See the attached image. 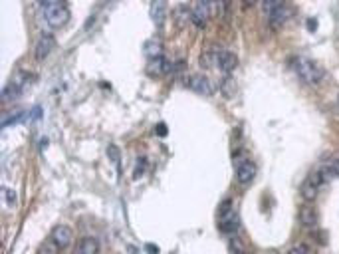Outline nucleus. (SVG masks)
I'll use <instances>...</instances> for the list:
<instances>
[{
    "instance_id": "3",
    "label": "nucleus",
    "mask_w": 339,
    "mask_h": 254,
    "mask_svg": "<svg viewBox=\"0 0 339 254\" xmlns=\"http://www.w3.org/2000/svg\"><path fill=\"white\" fill-rule=\"evenodd\" d=\"M221 230L226 235H234L240 230V217L232 207L230 199L221 205Z\"/></svg>"
},
{
    "instance_id": "16",
    "label": "nucleus",
    "mask_w": 339,
    "mask_h": 254,
    "mask_svg": "<svg viewBox=\"0 0 339 254\" xmlns=\"http://www.w3.org/2000/svg\"><path fill=\"white\" fill-rule=\"evenodd\" d=\"M300 223L306 228H315L317 226V212L311 207H302L300 209Z\"/></svg>"
},
{
    "instance_id": "11",
    "label": "nucleus",
    "mask_w": 339,
    "mask_h": 254,
    "mask_svg": "<svg viewBox=\"0 0 339 254\" xmlns=\"http://www.w3.org/2000/svg\"><path fill=\"white\" fill-rule=\"evenodd\" d=\"M173 70V64L169 60H165V58H155V60H151L149 62V66H147V72L151 75H165V74H169Z\"/></svg>"
},
{
    "instance_id": "29",
    "label": "nucleus",
    "mask_w": 339,
    "mask_h": 254,
    "mask_svg": "<svg viewBox=\"0 0 339 254\" xmlns=\"http://www.w3.org/2000/svg\"><path fill=\"white\" fill-rule=\"evenodd\" d=\"M214 0H198V4H205V6H210Z\"/></svg>"
},
{
    "instance_id": "24",
    "label": "nucleus",
    "mask_w": 339,
    "mask_h": 254,
    "mask_svg": "<svg viewBox=\"0 0 339 254\" xmlns=\"http://www.w3.org/2000/svg\"><path fill=\"white\" fill-rule=\"evenodd\" d=\"M145 167H147L145 159H139V165H137V169H135L133 177H135V179H141V177H143V171H145Z\"/></svg>"
},
{
    "instance_id": "30",
    "label": "nucleus",
    "mask_w": 339,
    "mask_h": 254,
    "mask_svg": "<svg viewBox=\"0 0 339 254\" xmlns=\"http://www.w3.org/2000/svg\"><path fill=\"white\" fill-rule=\"evenodd\" d=\"M147 248H149V252H153V254L157 252V246H155V244H149Z\"/></svg>"
},
{
    "instance_id": "23",
    "label": "nucleus",
    "mask_w": 339,
    "mask_h": 254,
    "mask_svg": "<svg viewBox=\"0 0 339 254\" xmlns=\"http://www.w3.org/2000/svg\"><path fill=\"white\" fill-rule=\"evenodd\" d=\"M107 155L111 157V161H113V163L119 165V149L115 147V145H109V147H107Z\"/></svg>"
},
{
    "instance_id": "31",
    "label": "nucleus",
    "mask_w": 339,
    "mask_h": 254,
    "mask_svg": "<svg viewBox=\"0 0 339 254\" xmlns=\"http://www.w3.org/2000/svg\"><path fill=\"white\" fill-rule=\"evenodd\" d=\"M254 2H256V0H244V4H246V6H252Z\"/></svg>"
},
{
    "instance_id": "12",
    "label": "nucleus",
    "mask_w": 339,
    "mask_h": 254,
    "mask_svg": "<svg viewBox=\"0 0 339 254\" xmlns=\"http://www.w3.org/2000/svg\"><path fill=\"white\" fill-rule=\"evenodd\" d=\"M74 254H99V244L93 237H86L77 242Z\"/></svg>"
},
{
    "instance_id": "17",
    "label": "nucleus",
    "mask_w": 339,
    "mask_h": 254,
    "mask_svg": "<svg viewBox=\"0 0 339 254\" xmlns=\"http://www.w3.org/2000/svg\"><path fill=\"white\" fill-rule=\"evenodd\" d=\"M20 90H22V88H20L18 84H8V86L4 88V91H2V102H4V104L12 102L16 95L20 93Z\"/></svg>"
},
{
    "instance_id": "2",
    "label": "nucleus",
    "mask_w": 339,
    "mask_h": 254,
    "mask_svg": "<svg viewBox=\"0 0 339 254\" xmlns=\"http://www.w3.org/2000/svg\"><path fill=\"white\" fill-rule=\"evenodd\" d=\"M325 177H327V171H324V169L313 171L311 175H308V179L304 181V185H302V189H300L302 199H304V201H308V203L315 201V199H317V194H320L322 185L325 183Z\"/></svg>"
},
{
    "instance_id": "5",
    "label": "nucleus",
    "mask_w": 339,
    "mask_h": 254,
    "mask_svg": "<svg viewBox=\"0 0 339 254\" xmlns=\"http://www.w3.org/2000/svg\"><path fill=\"white\" fill-rule=\"evenodd\" d=\"M52 242L58 246L59 250H66L72 242H74V230L68 226V224H58V226H54V230H52Z\"/></svg>"
},
{
    "instance_id": "18",
    "label": "nucleus",
    "mask_w": 339,
    "mask_h": 254,
    "mask_svg": "<svg viewBox=\"0 0 339 254\" xmlns=\"http://www.w3.org/2000/svg\"><path fill=\"white\" fill-rule=\"evenodd\" d=\"M191 12L192 10H189L185 4H181L177 10H175V22L181 24V26H183V24H187V22L191 20Z\"/></svg>"
},
{
    "instance_id": "26",
    "label": "nucleus",
    "mask_w": 339,
    "mask_h": 254,
    "mask_svg": "<svg viewBox=\"0 0 339 254\" xmlns=\"http://www.w3.org/2000/svg\"><path fill=\"white\" fill-rule=\"evenodd\" d=\"M59 2H64V0H38V4L46 8V6H52V4H59Z\"/></svg>"
},
{
    "instance_id": "14",
    "label": "nucleus",
    "mask_w": 339,
    "mask_h": 254,
    "mask_svg": "<svg viewBox=\"0 0 339 254\" xmlns=\"http://www.w3.org/2000/svg\"><path fill=\"white\" fill-rule=\"evenodd\" d=\"M191 22L192 24H196L198 28H205L207 22H208V6H205V4H196L191 12Z\"/></svg>"
},
{
    "instance_id": "6",
    "label": "nucleus",
    "mask_w": 339,
    "mask_h": 254,
    "mask_svg": "<svg viewBox=\"0 0 339 254\" xmlns=\"http://www.w3.org/2000/svg\"><path fill=\"white\" fill-rule=\"evenodd\" d=\"M256 173H258V169L250 159H242L240 163H236V181L240 185H250L256 179Z\"/></svg>"
},
{
    "instance_id": "1",
    "label": "nucleus",
    "mask_w": 339,
    "mask_h": 254,
    "mask_svg": "<svg viewBox=\"0 0 339 254\" xmlns=\"http://www.w3.org/2000/svg\"><path fill=\"white\" fill-rule=\"evenodd\" d=\"M292 66H294L295 74L300 75V80H304L306 84H311V86L322 84V80H324V70H322L313 60L304 58V56H297V58H294Z\"/></svg>"
},
{
    "instance_id": "9",
    "label": "nucleus",
    "mask_w": 339,
    "mask_h": 254,
    "mask_svg": "<svg viewBox=\"0 0 339 254\" xmlns=\"http://www.w3.org/2000/svg\"><path fill=\"white\" fill-rule=\"evenodd\" d=\"M56 48V38L52 36V34H42L40 36V40H38V44H36V58L38 60H44L48 58L50 54H52V50Z\"/></svg>"
},
{
    "instance_id": "28",
    "label": "nucleus",
    "mask_w": 339,
    "mask_h": 254,
    "mask_svg": "<svg viewBox=\"0 0 339 254\" xmlns=\"http://www.w3.org/2000/svg\"><path fill=\"white\" fill-rule=\"evenodd\" d=\"M46 248H48V246H44V248H42V250H40V254H54V252H56V250H59V248H52V250H50V252H48V250H46Z\"/></svg>"
},
{
    "instance_id": "20",
    "label": "nucleus",
    "mask_w": 339,
    "mask_h": 254,
    "mask_svg": "<svg viewBox=\"0 0 339 254\" xmlns=\"http://www.w3.org/2000/svg\"><path fill=\"white\" fill-rule=\"evenodd\" d=\"M216 52L218 50H208V52H205L203 58H201V66L203 68H210L212 64H216Z\"/></svg>"
},
{
    "instance_id": "7",
    "label": "nucleus",
    "mask_w": 339,
    "mask_h": 254,
    "mask_svg": "<svg viewBox=\"0 0 339 254\" xmlns=\"http://www.w3.org/2000/svg\"><path fill=\"white\" fill-rule=\"evenodd\" d=\"M189 86H191L192 91H196L198 95H205V97H210L214 93V86H212V82L208 80L207 75H192Z\"/></svg>"
},
{
    "instance_id": "4",
    "label": "nucleus",
    "mask_w": 339,
    "mask_h": 254,
    "mask_svg": "<svg viewBox=\"0 0 339 254\" xmlns=\"http://www.w3.org/2000/svg\"><path fill=\"white\" fill-rule=\"evenodd\" d=\"M42 10H44V20L52 28H62V26L68 22V18H70V10H68V6H66L64 2L46 6Z\"/></svg>"
},
{
    "instance_id": "8",
    "label": "nucleus",
    "mask_w": 339,
    "mask_h": 254,
    "mask_svg": "<svg viewBox=\"0 0 339 254\" xmlns=\"http://www.w3.org/2000/svg\"><path fill=\"white\" fill-rule=\"evenodd\" d=\"M216 64H218V68L224 74H230V72H234L236 66H238V58H236V54L228 52V50H218L216 52Z\"/></svg>"
},
{
    "instance_id": "19",
    "label": "nucleus",
    "mask_w": 339,
    "mask_h": 254,
    "mask_svg": "<svg viewBox=\"0 0 339 254\" xmlns=\"http://www.w3.org/2000/svg\"><path fill=\"white\" fill-rule=\"evenodd\" d=\"M282 4H284V0H262V10H264V14L270 18L272 12H274L278 6H282Z\"/></svg>"
},
{
    "instance_id": "27",
    "label": "nucleus",
    "mask_w": 339,
    "mask_h": 254,
    "mask_svg": "<svg viewBox=\"0 0 339 254\" xmlns=\"http://www.w3.org/2000/svg\"><path fill=\"white\" fill-rule=\"evenodd\" d=\"M157 133H159V135H167V129H165V123H159V125H157Z\"/></svg>"
},
{
    "instance_id": "21",
    "label": "nucleus",
    "mask_w": 339,
    "mask_h": 254,
    "mask_svg": "<svg viewBox=\"0 0 339 254\" xmlns=\"http://www.w3.org/2000/svg\"><path fill=\"white\" fill-rule=\"evenodd\" d=\"M234 90H236L234 80H232V77H226V80L222 82V93H224L226 97H232V95H234Z\"/></svg>"
},
{
    "instance_id": "25",
    "label": "nucleus",
    "mask_w": 339,
    "mask_h": 254,
    "mask_svg": "<svg viewBox=\"0 0 339 254\" xmlns=\"http://www.w3.org/2000/svg\"><path fill=\"white\" fill-rule=\"evenodd\" d=\"M6 201H8V205H14V203H16L14 189H6Z\"/></svg>"
},
{
    "instance_id": "15",
    "label": "nucleus",
    "mask_w": 339,
    "mask_h": 254,
    "mask_svg": "<svg viewBox=\"0 0 339 254\" xmlns=\"http://www.w3.org/2000/svg\"><path fill=\"white\" fill-rule=\"evenodd\" d=\"M143 50H145V56H147L149 60L161 58V56H163V42L159 40V38H151V40H147V42H145Z\"/></svg>"
},
{
    "instance_id": "22",
    "label": "nucleus",
    "mask_w": 339,
    "mask_h": 254,
    "mask_svg": "<svg viewBox=\"0 0 339 254\" xmlns=\"http://www.w3.org/2000/svg\"><path fill=\"white\" fill-rule=\"evenodd\" d=\"M288 254H310V248L306 246V244H295L290 248V252Z\"/></svg>"
},
{
    "instance_id": "13",
    "label": "nucleus",
    "mask_w": 339,
    "mask_h": 254,
    "mask_svg": "<svg viewBox=\"0 0 339 254\" xmlns=\"http://www.w3.org/2000/svg\"><path fill=\"white\" fill-rule=\"evenodd\" d=\"M288 20H290V8H288L286 4H282V6H278V8L272 12V16H270V26L280 28Z\"/></svg>"
},
{
    "instance_id": "10",
    "label": "nucleus",
    "mask_w": 339,
    "mask_h": 254,
    "mask_svg": "<svg viewBox=\"0 0 339 254\" xmlns=\"http://www.w3.org/2000/svg\"><path fill=\"white\" fill-rule=\"evenodd\" d=\"M149 14H151V20L155 26H161L165 22V16H167V0H151Z\"/></svg>"
}]
</instances>
